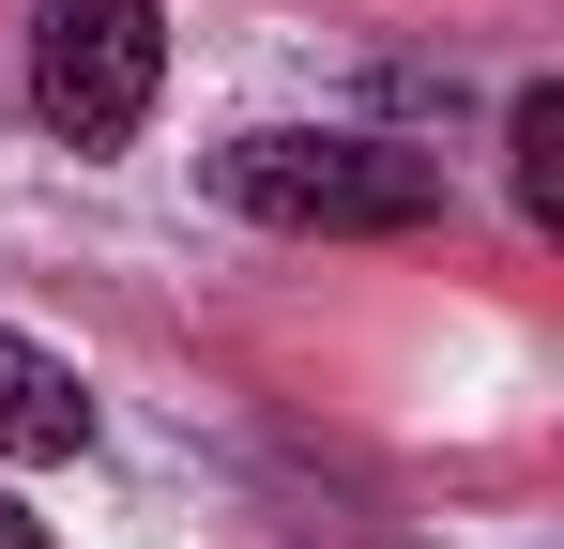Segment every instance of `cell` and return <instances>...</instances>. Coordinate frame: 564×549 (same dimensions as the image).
Instances as JSON below:
<instances>
[{
    "mask_svg": "<svg viewBox=\"0 0 564 549\" xmlns=\"http://www.w3.org/2000/svg\"><path fill=\"white\" fill-rule=\"evenodd\" d=\"M214 198L260 214V229H321V245H381V229H427L443 214V153L367 138V122H260L214 153Z\"/></svg>",
    "mask_w": 564,
    "mask_h": 549,
    "instance_id": "6da1fadb",
    "label": "cell"
},
{
    "mask_svg": "<svg viewBox=\"0 0 564 549\" xmlns=\"http://www.w3.org/2000/svg\"><path fill=\"white\" fill-rule=\"evenodd\" d=\"M153 77H169V15L153 0H31V107H46V138L122 153L153 122Z\"/></svg>",
    "mask_w": 564,
    "mask_h": 549,
    "instance_id": "7a4b0ae2",
    "label": "cell"
},
{
    "mask_svg": "<svg viewBox=\"0 0 564 549\" xmlns=\"http://www.w3.org/2000/svg\"><path fill=\"white\" fill-rule=\"evenodd\" d=\"M503 183H519V214H534V229L564 214V92H550V77L503 107Z\"/></svg>",
    "mask_w": 564,
    "mask_h": 549,
    "instance_id": "277c9868",
    "label": "cell"
},
{
    "mask_svg": "<svg viewBox=\"0 0 564 549\" xmlns=\"http://www.w3.org/2000/svg\"><path fill=\"white\" fill-rule=\"evenodd\" d=\"M93 443V397H77V366L31 352V336H0V458H77Z\"/></svg>",
    "mask_w": 564,
    "mask_h": 549,
    "instance_id": "3957f363",
    "label": "cell"
},
{
    "mask_svg": "<svg viewBox=\"0 0 564 549\" xmlns=\"http://www.w3.org/2000/svg\"><path fill=\"white\" fill-rule=\"evenodd\" d=\"M0 549H46V519H31V504H15V488H0Z\"/></svg>",
    "mask_w": 564,
    "mask_h": 549,
    "instance_id": "5b68a950",
    "label": "cell"
}]
</instances>
